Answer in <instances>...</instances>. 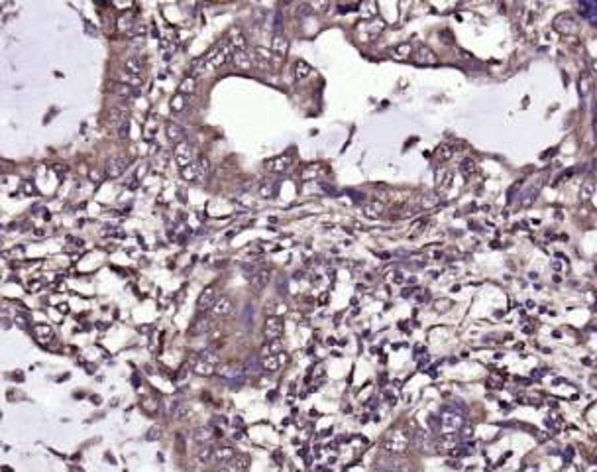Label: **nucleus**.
Returning <instances> with one entry per match:
<instances>
[{
	"label": "nucleus",
	"instance_id": "nucleus-1",
	"mask_svg": "<svg viewBox=\"0 0 597 472\" xmlns=\"http://www.w3.org/2000/svg\"><path fill=\"white\" fill-rule=\"evenodd\" d=\"M234 52H236V50L232 47V43H230L228 39H224V41H220V43H216V45L211 47V52L205 54V59L209 61V65H211L212 69H218V67L226 65L228 61H232Z\"/></svg>",
	"mask_w": 597,
	"mask_h": 472
},
{
	"label": "nucleus",
	"instance_id": "nucleus-2",
	"mask_svg": "<svg viewBox=\"0 0 597 472\" xmlns=\"http://www.w3.org/2000/svg\"><path fill=\"white\" fill-rule=\"evenodd\" d=\"M409 443H411V437L405 429H393L385 435L383 439V449L391 454H403L407 449H409Z\"/></svg>",
	"mask_w": 597,
	"mask_h": 472
},
{
	"label": "nucleus",
	"instance_id": "nucleus-3",
	"mask_svg": "<svg viewBox=\"0 0 597 472\" xmlns=\"http://www.w3.org/2000/svg\"><path fill=\"white\" fill-rule=\"evenodd\" d=\"M438 421H440V431H442L444 435H454L456 431H460V429L464 427V415L458 413V411L452 409V407L440 409Z\"/></svg>",
	"mask_w": 597,
	"mask_h": 472
},
{
	"label": "nucleus",
	"instance_id": "nucleus-4",
	"mask_svg": "<svg viewBox=\"0 0 597 472\" xmlns=\"http://www.w3.org/2000/svg\"><path fill=\"white\" fill-rule=\"evenodd\" d=\"M209 167H211V163H209V158H205V156H201V158H196L191 165H187V167H183L181 169V175H183V179L185 181H196V179H201L207 171H209Z\"/></svg>",
	"mask_w": 597,
	"mask_h": 472
},
{
	"label": "nucleus",
	"instance_id": "nucleus-5",
	"mask_svg": "<svg viewBox=\"0 0 597 472\" xmlns=\"http://www.w3.org/2000/svg\"><path fill=\"white\" fill-rule=\"evenodd\" d=\"M193 156H194V150H193V144L189 140H183L175 146V162H177V165H181V169L194 162Z\"/></svg>",
	"mask_w": 597,
	"mask_h": 472
},
{
	"label": "nucleus",
	"instance_id": "nucleus-6",
	"mask_svg": "<svg viewBox=\"0 0 597 472\" xmlns=\"http://www.w3.org/2000/svg\"><path fill=\"white\" fill-rule=\"evenodd\" d=\"M128 165H130V158H126V156H116V158L108 160V163H106V175L112 177V179H116V177H120V175L126 173Z\"/></svg>",
	"mask_w": 597,
	"mask_h": 472
},
{
	"label": "nucleus",
	"instance_id": "nucleus-7",
	"mask_svg": "<svg viewBox=\"0 0 597 472\" xmlns=\"http://www.w3.org/2000/svg\"><path fill=\"white\" fill-rule=\"evenodd\" d=\"M263 333H265V337H267L269 341H279V337H281V333H283V321H281V317L269 315V317L265 319Z\"/></svg>",
	"mask_w": 597,
	"mask_h": 472
},
{
	"label": "nucleus",
	"instance_id": "nucleus-8",
	"mask_svg": "<svg viewBox=\"0 0 597 472\" xmlns=\"http://www.w3.org/2000/svg\"><path fill=\"white\" fill-rule=\"evenodd\" d=\"M216 299H218L216 288H214V286H209V288H205V290L201 291V295H198V299H196V309H198V311H209V309L214 307Z\"/></svg>",
	"mask_w": 597,
	"mask_h": 472
},
{
	"label": "nucleus",
	"instance_id": "nucleus-9",
	"mask_svg": "<svg viewBox=\"0 0 597 472\" xmlns=\"http://www.w3.org/2000/svg\"><path fill=\"white\" fill-rule=\"evenodd\" d=\"M234 311V301L228 297V295H218L214 307H212V313L214 317H230Z\"/></svg>",
	"mask_w": 597,
	"mask_h": 472
},
{
	"label": "nucleus",
	"instance_id": "nucleus-10",
	"mask_svg": "<svg viewBox=\"0 0 597 472\" xmlns=\"http://www.w3.org/2000/svg\"><path fill=\"white\" fill-rule=\"evenodd\" d=\"M413 59L419 63V65H434L436 63V55L430 47L426 45H419L417 50L413 52Z\"/></svg>",
	"mask_w": 597,
	"mask_h": 472
},
{
	"label": "nucleus",
	"instance_id": "nucleus-11",
	"mask_svg": "<svg viewBox=\"0 0 597 472\" xmlns=\"http://www.w3.org/2000/svg\"><path fill=\"white\" fill-rule=\"evenodd\" d=\"M269 279H271V270H269V268H260V270H256L254 275L250 277V283H252L254 290H263V288H267Z\"/></svg>",
	"mask_w": 597,
	"mask_h": 472
},
{
	"label": "nucleus",
	"instance_id": "nucleus-12",
	"mask_svg": "<svg viewBox=\"0 0 597 472\" xmlns=\"http://www.w3.org/2000/svg\"><path fill=\"white\" fill-rule=\"evenodd\" d=\"M271 55H273V52L269 50V47H263V45H258V47H254V59H256V65L260 67V69H269V61H271Z\"/></svg>",
	"mask_w": 597,
	"mask_h": 472
},
{
	"label": "nucleus",
	"instance_id": "nucleus-13",
	"mask_svg": "<svg viewBox=\"0 0 597 472\" xmlns=\"http://www.w3.org/2000/svg\"><path fill=\"white\" fill-rule=\"evenodd\" d=\"M53 337H55V333H53V328L49 325H35L34 327V339L39 345H49L53 341Z\"/></svg>",
	"mask_w": 597,
	"mask_h": 472
},
{
	"label": "nucleus",
	"instance_id": "nucleus-14",
	"mask_svg": "<svg viewBox=\"0 0 597 472\" xmlns=\"http://www.w3.org/2000/svg\"><path fill=\"white\" fill-rule=\"evenodd\" d=\"M271 52L277 57H285L289 54V39L283 34H275L271 37Z\"/></svg>",
	"mask_w": 597,
	"mask_h": 472
},
{
	"label": "nucleus",
	"instance_id": "nucleus-15",
	"mask_svg": "<svg viewBox=\"0 0 597 472\" xmlns=\"http://www.w3.org/2000/svg\"><path fill=\"white\" fill-rule=\"evenodd\" d=\"M554 26H556V30H560L562 34H576V32H578V22H576V18H572V16H568V14L558 16V18L554 20Z\"/></svg>",
	"mask_w": 597,
	"mask_h": 472
},
{
	"label": "nucleus",
	"instance_id": "nucleus-16",
	"mask_svg": "<svg viewBox=\"0 0 597 472\" xmlns=\"http://www.w3.org/2000/svg\"><path fill=\"white\" fill-rule=\"evenodd\" d=\"M287 362V354H275V356H263L262 358V370L265 372H277Z\"/></svg>",
	"mask_w": 597,
	"mask_h": 472
},
{
	"label": "nucleus",
	"instance_id": "nucleus-17",
	"mask_svg": "<svg viewBox=\"0 0 597 472\" xmlns=\"http://www.w3.org/2000/svg\"><path fill=\"white\" fill-rule=\"evenodd\" d=\"M578 10H579V14L587 20V22H591L593 26H597V2L595 0H589V2H579L578 4Z\"/></svg>",
	"mask_w": 597,
	"mask_h": 472
},
{
	"label": "nucleus",
	"instance_id": "nucleus-18",
	"mask_svg": "<svg viewBox=\"0 0 597 472\" xmlns=\"http://www.w3.org/2000/svg\"><path fill=\"white\" fill-rule=\"evenodd\" d=\"M209 327H211V321H209V317L207 315H198L193 323H191V327H189V335H193V337H196V335H205L207 330H209Z\"/></svg>",
	"mask_w": 597,
	"mask_h": 472
},
{
	"label": "nucleus",
	"instance_id": "nucleus-19",
	"mask_svg": "<svg viewBox=\"0 0 597 472\" xmlns=\"http://www.w3.org/2000/svg\"><path fill=\"white\" fill-rule=\"evenodd\" d=\"M165 136H167V140H171V142H183L185 140V128L179 124V122H167L165 124Z\"/></svg>",
	"mask_w": 597,
	"mask_h": 472
},
{
	"label": "nucleus",
	"instance_id": "nucleus-20",
	"mask_svg": "<svg viewBox=\"0 0 597 472\" xmlns=\"http://www.w3.org/2000/svg\"><path fill=\"white\" fill-rule=\"evenodd\" d=\"M128 116H130V110L126 109V107H110V110H108V120L110 122H114V124H118V126H122V124H126L128 122Z\"/></svg>",
	"mask_w": 597,
	"mask_h": 472
},
{
	"label": "nucleus",
	"instance_id": "nucleus-21",
	"mask_svg": "<svg viewBox=\"0 0 597 472\" xmlns=\"http://www.w3.org/2000/svg\"><path fill=\"white\" fill-rule=\"evenodd\" d=\"M193 372H194V374H198V376H212V374L216 372V366H214V364H211V362H207L205 358L198 356V358L193 362Z\"/></svg>",
	"mask_w": 597,
	"mask_h": 472
},
{
	"label": "nucleus",
	"instance_id": "nucleus-22",
	"mask_svg": "<svg viewBox=\"0 0 597 472\" xmlns=\"http://www.w3.org/2000/svg\"><path fill=\"white\" fill-rule=\"evenodd\" d=\"M238 454H236V451L232 447H218V449H214V462H218V464H228Z\"/></svg>",
	"mask_w": 597,
	"mask_h": 472
},
{
	"label": "nucleus",
	"instance_id": "nucleus-23",
	"mask_svg": "<svg viewBox=\"0 0 597 472\" xmlns=\"http://www.w3.org/2000/svg\"><path fill=\"white\" fill-rule=\"evenodd\" d=\"M211 439H212V429L209 427V425H207V427L203 425V427H194V429H193V441H194V443L207 445Z\"/></svg>",
	"mask_w": 597,
	"mask_h": 472
},
{
	"label": "nucleus",
	"instance_id": "nucleus-24",
	"mask_svg": "<svg viewBox=\"0 0 597 472\" xmlns=\"http://www.w3.org/2000/svg\"><path fill=\"white\" fill-rule=\"evenodd\" d=\"M232 63H234V67L246 71V69L252 67V57H250V54H247V52H234Z\"/></svg>",
	"mask_w": 597,
	"mask_h": 472
},
{
	"label": "nucleus",
	"instance_id": "nucleus-25",
	"mask_svg": "<svg viewBox=\"0 0 597 472\" xmlns=\"http://www.w3.org/2000/svg\"><path fill=\"white\" fill-rule=\"evenodd\" d=\"M385 213V205L381 201H369L368 205H364V215L368 218H379Z\"/></svg>",
	"mask_w": 597,
	"mask_h": 472
},
{
	"label": "nucleus",
	"instance_id": "nucleus-26",
	"mask_svg": "<svg viewBox=\"0 0 597 472\" xmlns=\"http://www.w3.org/2000/svg\"><path fill=\"white\" fill-rule=\"evenodd\" d=\"M124 71L132 73V75H140L143 71V59L138 57V55H132L124 61Z\"/></svg>",
	"mask_w": 597,
	"mask_h": 472
},
{
	"label": "nucleus",
	"instance_id": "nucleus-27",
	"mask_svg": "<svg viewBox=\"0 0 597 472\" xmlns=\"http://www.w3.org/2000/svg\"><path fill=\"white\" fill-rule=\"evenodd\" d=\"M293 75L297 79H307L311 75V65L305 61V59H297L293 63Z\"/></svg>",
	"mask_w": 597,
	"mask_h": 472
},
{
	"label": "nucleus",
	"instance_id": "nucleus-28",
	"mask_svg": "<svg viewBox=\"0 0 597 472\" xmlns=\"http://www.w3.org/2000/svg\"><path fill=\"white\" fill-rule=\"evenodd\" d=\"M209 61L205 59V55L203 57H198V59H194L193 63H191V75L193 77H201V75H205L207 71H209Z\"/></svg>",
	"mask_w": 597,
	"mask_h": 472
},
{
	"label": "nucleus",
	"instance_id": "nucleus-29",
	"mask_svg": "<svg viewBox=\"0 0 597 472\" xmlns=\"http://www.w3.org/2000/svg\"><path fill=\"white\" fill-rule=\"evenodd\" d=\"M194 91H196V77L187 75V77L179 83V92L185 94V97H189V94H193Z\"/></svg>",
	"mask_w": 597,
	"mask_h": 472
},
{
	"label": "nucleus",
	"instance_id": "nucleus-30",
	"mask_svg": "<svg viewBox=\"0 0 597 472\" xmlns=\"http://www.w3.org/2000/svg\"><path fill=\"white\" fill-rule=\"evenodd\" d=\"M228 41L232 43V47L236 52H246V37H244V34L240 30H232Z\"/></svg>",
	"mask_w": 597,
	"mask_h": 472
},
{
	"label": "nucleus",
	"instance_id": "nucleus-31",
	"mask_svg": "<svg viewBox=\"0 0 597 472\" xmlns=\"http://www.w3.org/2000/svg\"><path fill=\"white\" fill-rule=\"evenodd\" d=\"M116 28H118L120 32H132V30H134V16H132L130 12L120 14L118 20H116Z\"/></svg>",
	"mask_w": 597,
	"mask_h": 472
},
{
	"label": "nucleus",
	"instance_id": "nucleus-32",
	"mask_svg": "<svg viewBox=\"0 0 597 472\" xmlns=\"http://www.w3.org/2000/svg\"><path fill=\"white\" fill-rule=\"evenodd\" d=\"M291 163H293V158H289V156H279V158H275V160L271 162V169H273L275 173H283V171H287V169L291 167Z\"/></svg>",
	"mask_w": 597,
	"mask_h": 472
},
{
	"label": "nucleus",
	"instance_id": "nucleus-33",
	"mask_svg": "<svg viewBox=\"0 0 597 472\" xmlns=\"http://www.w3.org/2000/svg\"><path fill=\"white\" fill-rule=\"evenodd\" d=\"M112 91L118 94V97H122V99H132L134 97V87H130V85H126V83H120V81H116L114 85H112Z\"/></svg>",
	"mask_w": 597,
	"mask_h": 472
},
{
	"label": "nucleus",
	"instance_id": "nucleus-34",
	"mask_svg": "<svg viewBox=\"0 0 597 472\" xmlns=\"http://www.w3.org/2000/svg\"><path fill=\"white\" fill-rule=\"evenodd\" d=\"M377 472H401V466L391 458H381L377 462Z\"/></svg>",
	"mask_w": 597,
	"mask_h": 472
},
{
	"label": "nucleus",
	"instance_id": "nucleus-35",
	"mask_svg": "<svg viewBox=\"0 0 597 472\" xmlns=\"http://www.w3.org/2000/svg\"><path fill=\"white\" fill-rule=\"evenodd\" d=\"M391 55L395 59H407V57H411V43H399L391 52Z\"/></svg>",
	"mask_w": 597,
	"mask_h": 472
},
{
	"label": "nucleus",
	"instance_id": "nucleus-36",
	"mask_svg": "<svg viewBox=\"0 0 597 472\" xmlns=\"http://www.w3.org/2000/svg\"><path fill=\"white\" fill-rule=\"evenodd\" d=\"M187 109V97L185 94H181V92H177L175 97L171 99V110L173 112H183Z\"/></svg>",
	"mask_w": 597,
	"mask_h": 472
},
{
	"label": "nucleus",
	"instance_id": "nucleus-37",
	"mask_svg": "<svg viewBox=\"0 0 597 472\" xmlns=\"http://www.w3.org/2000/svg\"><path fill=\"white\" fill-rule=\"evenodd\" d=\"M118 79H120V83H126V85H130V87H134V89H138V87L141 85L140 75H132V73H128V71H122Z\"/></svg>",
	"mask_w": 597,
	"mask_h": 472
},
{
	"label": "nucleus",
	"instance_id": "nucleus-38",
	"mask_svg": "<svg viewBox=\"0 0 597 472\" xmlns=\"http://www.w3.org/2000/svg\"><path fill=\"white\" fill-rule=\"evenodd\" d=\"M281 352H283V345L279 341H269L263 346V356H275V354H281Z\"/></svg>",
	"mask_w": 597,
	"mask_h": 472
},
{
	"label": "nucleus",
	"instance_id": "nucleus-39",
	"mask_svg": "<svg viewBox=\"0 0 597 472\" xmlns=\"http://www.w3.org/2000/svg\"><path fill=\"white\" fill-rule=\"evenodd\" d=\"M189 413H191V409H189L187 403H175L173 411H171V415L177 417V419H185V417H189Z\"/></svg>",
	"mask_w": 597,
	"mask_h": 472
},
{
	"label": "nucleus",
	"instance_id": "nucleus-40",
	"mask_svg": "<svg viewBox=\"0 0 597 472\" xmlns=\"http://www.w3.org/2000/svg\"><path fill=\"white\" fill-rule=\"evenodd\" d=\"M238 374H240L238 364H226V366L220 368V376H224V378H238Z\"/></svg>",
	"mask_w": 597,
	"mask_h": 472
},
{
	"label": "nucleus",
	"instance_id": "nucleus-41",
	"mask_svg": "<svg viewBox=\"0 0 597 472\" xmlns=\"http://www.w3.org/2000/svg\"><path fill=\"white\" fill-rule=\"evenodd\" d=\"M250 462H252V460H250V456H247V454H238V456L234 458V468H236L238 472H242V470H246L247 466H250Z\"/></svg>",
	"mask_w": 597,
	"mask_h": 472
},
{
	"label": "nucleus",
	"instance_id": "nucleus-42",
	"mask_svg": "<svg viewBox=\"0 0 597 472\" xmlns=\"http://www.w3.org/2000/svg\"><path fill=\"white\" fill-rule=\"evenodd\" d=\"M198 460H201V462H212L214 460V449H211V447L201 449V451H198Z\"/></svg>",
	"mask_w": 597,
	"mask_h": 472
},
{
	"label": "nucleus",
	"instance_id": "nucleus-43",
	"mask_svg": "<svg viewBox=\"0 0 597 472\" xmlns=\"http://www.w3.org/2000/svg\"><path fill=\"white\" fill-rule=\"evenodd\" d=\"M454 154V150H452V146L450 144H442L440 148H438V152H436V156H438V160L440 162H444V160H448Z\"/></svg>",
	"mask_w": 597,
	"mask_h": 472
},
{
	"label": "nucleus",
	"instance_id": "nucleus-44",
	"mask_svg": "<svg viewBox=\"0 0 597 472\" xmlns=\"http://www.w3.org/2000/svg\"><path fill=\"white\" fill-rule=\"evenodd\" d=\"M591 193H593V181H585V183H583V187H581L579 199H581V201H587V199L591 197Z\"/></svg>",
	"mask_w": 597,
	"mask_h": 472
},
{
	"label": "nucleus",
	"instance_id": "nucleus-45",
	"mask_svg": "<svg viewBox=\"0 0 597 472\" xmlns=\"http://www.w3.org/2000/svg\"><path fill=\"white\" fill-rule=\"evenodd\" d=\"M536 195H538V189H536V187H532V189H530V193L527 191V193H525V195L521 197V205H523V207L530 205V203L534 201V197H536Z\"/></svg>",
	"mask_w": 597,
	"mask_h": 472
},
{
	"label": "nucleus",
	"instance_id": "nucleus-46",
	"mask_svg": "<svg viewBox=\"0 0 597 472\" xmlns=\"http://www.w3.org/2000/svg\"><path fill=\"white\" fill-rule=\"evenodd\" d=\"M415 439H417L415 443H417V447H419V449H426V447L430 445V443H428V435H426L424 431H421V429L417 431V437H415Z\"/></svg>",
	"mask_w": 597,
	"mask_h": 472
},
{
	"label": "nucleus",
	"instance_id": "nucleus-47",
	"mask_svg": "<svg viewBox=\"0 0 597 472\" xmlns=\"http://www.w3.org/2000/svg\"><path fill=\"white\" fill-rule=\"evenodd\" d=\"M360 8H362L364 18H373V16H375V8H377V6H375L373 2H366V4H362Z\"/></svg>",
	"mask_w": 597,
	"mask_h": 472
},
{
	"label": "nucleus",
	"instance_id": "nucleus-48",
	"mask_svg": "<svg viewBox=\"0 0 597 472\" xmlns=\"http://www.w3.org/2000/svg\"><path fill=\"white\" fill-rule=\"evenodd\" d=\"M462 171L466 173V175H472L474 173V169H475V163H474V160H470V158H466L464 162H462Z\"/></svg>",
	"mask_w": 597,
	"mask_h": 472
},
{
	"label": "nucleus",
	"instance_id": "nucleus-49",
	"mask_svg": "<svg viewBox=\"0 0 597 472\" xmlns=\"http://www.w3.org/2000/svg\"><path fill=\"white\" fill-rule=\"evenodd\" d=\"M198 356L205 358V360H207V362H211V364H214V366L218 364V356H216L214 352H211V350H203V352L198 354Z\"/></svg>",
	"mask_w": 597,
	"mask_h": 472
},
{
	"label": "nucleus",
	"instance_id": "nucleus-50",
	"mask_svg": "<svg viewBox=\"0 0 597 472\" xmlns=\"http://www.w3.org/2000/svg\"><path fill=\"white\" fill-rule=\"evenodd\" d=\"M271 183H262V187H260V195L263 197V199H267V197H271Z\"/></svg>",
	"mask_w": 597,
	"mask_h": 472
},
{
	"label": "nucleus",
	"instance_id": "nucleus-51",
	"mask_svg": "<svg viewBox=\"0 0 597 472\" xmlns=\"http://www.w3.org/2000/svg\"><path fill=\"white\" fill-rule=\"evenodd\" d=\"M587 87H589V77H587V75H581V79H579V92H581V94H587Z\"/></svg>",
	"mask_w": 597,
	"mask_h": 472
},
{
	"label": "nucleus",
	"instance_id": "nucleus-52",
	"mask_svg": "<svg viewBox=\"0 0 597 472\" xmlns=\"http://www.w3.org/2000/svg\"><path fill=\"white\" fill-rule=\"evenodd\" d=\"M118 136H120L122 140H126V138L130 136V124H128V122L122 124V126H118Z\"/></svg>",
	"mask_w": 597,
	"mask_h": 472
},
{
	"label": "nucleus",
	"instance_id": "nucleus-53",
	"mask_svg": "<svg viewBox=\"0 0 597 472\" xmlns=\"http://www.w3.org/2000/svg\"><path fill=\"white\" fill-rule=\"evenodd\" d=\"M216 472H236V468L230 466V464H220V468H218Z\"/></svg>",
	"mask_w": 597,
	"mask_h": 472
},
{
	"label": "nucleus",
	"instance_id": "nucleus-54",
	"mask_svg": "<svg viewBox=\"0 0 597 472\" xmlns=\"http://www.w3.org/2000/svg\"><path fill=\"white\" fill-rule=\"evenodd\" d=\"M391 277H393V281H397V283H401V281L405 279V275H403L401 272H395V273H391Z\"/></svg>",
	"mask_w": 597,
	"mask_h": 472
},
{
	"label": "nucleus",
	"instance_id": "nucleus-55",
	"mask_svg": "<svg viewBox=\"0 0 597 472\" xmlns=\"http://www.w3.org/2000/svg\"><path fill=\"white\" fill-rule=\"evenodd\" d=\"M560 472H578V468H576V464H570V462H568Z\"/></svg>",
	"mask_w": 597,
	"mask_h": 472
},
{
	"label": "nucleus",
	"instance_id": "nucleus-56",
	"mask_svg": "<svg viewBox=\"0 0 597 472\" xmlns=\"http://www.w3.org/2000/svg\"><path fill=\"white\" fill-rule=\"evenodd\" d=\"M572 456H574V449H566V453H564V460H566V462H570V460H572Z\"/></svg>",
	"mask_w": 597,
	"mask_h": 472
},
{
	"label": "nucleus",
	"instance_id": "nucleus-57",
	"mask_svg": "<svg viewBox=\"0 0 597 472\" xmlns=\"http://www.w3.org/2000/svg\"><path fill=\"white\" fill-rule=\"evenodd\" d=\"M472 433H474V431H472V427H464V431H462V435H464V437H472Z\"/></svg>",
	"mask_w": 597,
	"mask_h": 472
},
{
	"label": "nucleus",
	"instance_id": "nucleus-58",
	"mask_svg": "<svg viewBox=\"0 0 597 472\" xmlns=\"http://www.w3.org/2000/svg\"><path fill=\"white\" fill-rule=\"evenodd\" d=\"M593 69H595V71H597V61H595V63H593Z\"/></svg>",
	"mask_w": 597,
	"mask_h": 472
},
{
	"label": "nucleus",
	"instance_id": "nucleus-59",
	"mask_svg": "<svg viewBox=\"0 0 597 472\" xmlns=\"http://www.w3.org/2000/svg\"><path fill=\"white\" fill-rule=\"evenodd\" d=\"M530 472H538V470H536V468H530Z\"/></svg>",
	"mask_w": 597,
	"mask_h": 472
}]
</instances>
